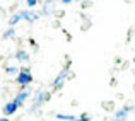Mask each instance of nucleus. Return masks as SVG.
Returning a JSON list of instances; mask_svg holds the SVG:
<instances>
[{"mask_svg":"<svg viewBox=\"0 0 135 121\" xmlns=\"http://www.w3.org/2000/svg\"><path fill=\"white\" fill-rule=\"evenodd\" d=\"M48 99H50V92H46V90H45V92H43V90H40V92L36 94V97H34L33 106H31V108L27 109V111H29L31 114H33V113H36L38 109H40V106L43 104V102H46Z\"/></svg>","mask_w":135,"mask_h":121,"instance_id":"nucleus-2","label":"nucleus"},{"mask_svg":"<svg viewBox=\"0 0 135 121\" xmlns=\"http://www.w3.org/2000/svg\"><path fill=\"white\" fill-rule=\"evenodd\" d=\"M130 111H133L132 106H125V108L118 109V111L115 113V116H113V121H127V118H128Z\"/></svg>","mask_w":135,"mask_h":121,"instance_id":"nucleus-4","label":"nucleus"},{"mask_svg":"<svg viewBox=\"0 0 135 121\" xmlns=\"http://www.w3.org/2000/svg\"><path fill=\"white\" fill-rule=\"evenodd\" d=\"M14 33H16V31H14V27H10V29H7L5 33H3V38H5V39H9V38L14 36Z\"/></svg>","mask_w":135,"mask_h":121,"instance_id":"nucleus-12","label":"nucleus"},{"mask_svg":"<svg viewBox=\"0 0 135 121\" xmlns=\"http://www.w3.org/2000/svg\"><path fill=\"white\" fill-rule=\"evenodd\" d=\"M31 82H33V75H31L29 68H27V67H22L21 72L16 75V84L21 85V87H26V85H29Z\"/></svg>","mask_w":135,"mask_h":121,"instance_id":"nucleus-1","label":"nucleus"},{"mask_svg":"<svg viewBox=\"0 0 135 121\" xmlns=\"http://www.w3.org/2000/svg\"><path fill=\"white\" fill-rule=\"evenodd\" d=\"M60 2H62V3H72L74 0H60Z\"/></svg>","mask_w":135,"mask_h":121,"instance_id":"nucleus-14","label":"nucleus"},{"mask_svg":"<svg viewBox=\"0 0 135 121\" xmlns=\"http://www.w3.org/2000/svg\"><path fill=\"white\" fill-rule=\"evenodd\" d=\"M16 58L19 60V62H29V53H27L26 49H19V51L16 53Z\"/></svg>","mask_w":135,"mask_h":121,"instance_id":"nucleus-8","label":"nucleus"},{"mask_svg":"<svg viewBox=\"0 0 135 121\" xmlns=\"http://www.w3.org/2000/svg\"><path fill=\"white\" fill-rule=\"evenodd\" d=\"M19 16H21V19L27 21V22H34L38 19V14L33 12V10H19Z\"/></svg>","mask_w":135,"mask_h":121,"instance_id":"nucleus-6","label":"nucleus"},{"mask_svg":"<svg viewBox=\"0 0 135 121\" xmlns=\"http://www.w3.org/2000/svg\"><path fill=\"white\" fill-rule=\"evenodd\" d=\"M17 106H16V102L14 101H10V102H7L5 106H3V114L5 116H10V114H16V111H17Z\"/></svg>","mask_w":135,"mask_h":121,"instance_id":"nucleus-7","label":"nucleus"},{"mask_svg":"<svg viewBox=\"0 0 135 121\" xmlns=\"http://www.w3.org/2000/svg\"><path fill=\"white\" fill-rule=\"evenodd\" d=\"M0 121H10L9 118H0Z\"/></svg>","mask_w":135,"mask_h":121,"instance_id":"nucleus-15","label":"nucleus"},{"mask_svg":"<svg viewBox=\"0 0 135 121\" xmlns=\"http://www.w3.org/2000/svg\"><path fill=\"white\" fill-rule=\"evenodd\" d=\"M26 3H27V7H34L38 3V0H26Z\"/></svg>","mask_w":135,"mask_h":121,"instance_id":"nucleus-13","label":"nucleus"},{"mask_svg":"<svg viewBox=\"0 0 135 121\" xmlns=\"http://www.w3.org/2000/svg\"><path fill=\"white\" fill-rule=\"evenodd\" d=\"M19 21H21V16H19V12H17V14H14V16L9 19V24H10V27H14L17 22H19Z\"/></svg>","mask_w":135,"mask_h":121,"instance_id":"nucleus-10","label":"nucleus"},{"mask_svg":"<svg viewBox=\"0 0 135 121\" xmlns=\"http://www.w3.org/2000/svg\"><path fill=\"white\" fill-rule=\"evenodd\" d=\"M69 70H70V63H67V65L63 67V70L56 75V79L53 80V84H51L53 89H62V85L65 84L67 79H69Z\"/></svg>","mask_w":135,"mask_h":121,"instance_id":"nucleus-3","label":"nucleus"},{"mask_svg":"<svg viewBox=\"0 0 135 121\" xmlns=\"http://www.w3.org/2000/svg\"><path fill=\"white\" fill-rule=\"evenodd\" d=\"M41 12H43L45 16H50L51 12H55V10H53V2H45L43 10H41Z\"/></svg>","mask_w":135,"mask_h":121,"instance_id":"nucleus-9","label":"nucleus"},{"mask_svg":"<svg viewBox=\"0 0 135 121\" xmlns=\"http://www.w3.org/2000/svg\"><path fill=\"white\" fill-rule=\"evenodd\" d=\"M29 95H31V92H29V90H26V89H22L21 92H17V94H16V97H14L12 101L16 102L17 108H21V106H22L24 102H26V99L29 97Z\"/></svg>","mask_w":135,"mask_h":121,"instance_id":"nucleus-5","label":"nucleus"},{"mask_svg":"<svg viewBox=\"0 0 135 121\" xmlns=\"http://www.w3.org/2000/svg\"><path fill=\"white\" fill-rule=\"evenodd\" d=\"M79 2H82V3H84V2H87V0H79Z\"/></svg>","mask_w":135,"mask_h":121,"instance_id":"nucleus-16","label":"nucleus"},{"mask_svg":"<svg viewBox=\"0 0 135 121\" xmlns=\"http://www.w3.org/2000/svg\"><path fill=\"white\" fill-rule=\"evenodd\" d=\"M5 72L9 73V75H17V73H19L21 70L17 68V67H5Z\"/></svg>","mask_w":135,"mask_h":121,"instance_id":"nucleus-11","label":"nucleus"}]
</instances>
